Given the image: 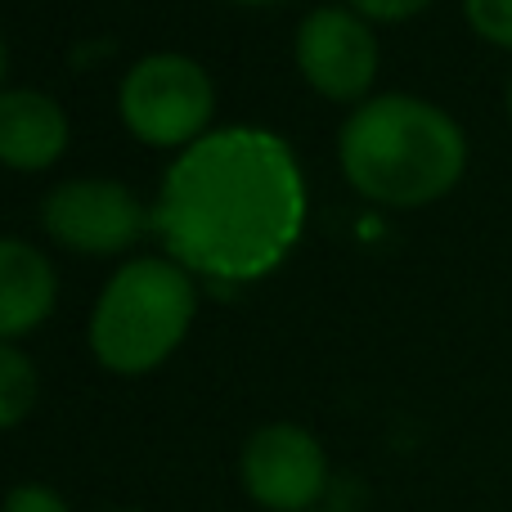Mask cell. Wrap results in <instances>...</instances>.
I'll list each match as a JSON object with an SVG mask.
<instances>
[{
    "label": "cell",
    "instance_id": "1",
    "mask_svg": "<svg viewBox=\"0 0 512 512\" xmlns=\"http://www.w3.org/2000/svg\"><path fill=\"white\" fill-rule=\"evenodd\" d=\"M153 225L185 270L261 279L301 239V167L288 144L261 126L212 131L167 171Z\"/></svg>",
    "mask_w": 512,
    "mask_h": 512
},
{
    "label": "cell",
    "instance_id": "2",
    "mask_svg": "<svg viewBox=\"0 0 512 512\" xmlns=\"http://www.w3.org/2000/svg\"><path fill=\"white\" fill-rule=\"evenodd\" d=\"M342 171L382 207H427L459 185L468 140L459 122L414 95L364 99L342 126Z\"/></svg>",
    "mask_w": 512,
    "mask_h": 512
},
{
    "label": "cell",
    "instance_id": "3",
    "mask_svg": "<svg viewBox=\"0 0 512 512\" xmlns=\"http://www.w3.org/2000/svg\"><path fill=\"white\" fill-rule=\"evenodd\" d=\"M194 310L198 292L185 265L140 256L99 292L90 315V351L113 373H149L185 342Z\"/></svg>",
    "mask_w": 512,
    "mask_h": 512
},
{
    "label": "cell",
    "instance_id": "4",
    "mask_svg": "<svg viewBox=\"0 0 512 512\" xmlns=\"http://www.w3.org/2000/svg\"><path fill=\"white\" fill-rule=\"evenodd\" d=\"M122 122L153 149H189L212 122V77L189 54H149L122 81Z\"/></svg>",
    "mask_w": 512,
    "mask_h": 512
},
{
    "label": "cell",
    "instance_id": "5",
    "mask_svg": "<svg viewBox=\"0 0 512 512\" xmlns=\"http://www.w3.org/2000/svg\"><path fill=\"white\" fill-rule=\"evenodd\" d=\"M239 477L265 512H315L328 490L324 445L297 423H265L243 445Z\"/></svg>",
    "mask_w": 512,
    "mask_h": 512
},
{
    "label": "cell",
    "instance_id": "6",
    "mask_svg": "<svg viewBox=\"0 0 512 512\" xmlns=\"http://www.w3.org/2000/svg\"><path fill=\"white\" fill-rule=\"evenodd\" d=\"M41 221L54 243L86 256H113L131 248L135 234L144 230L140 203L117 180H68V185L50 189Z\"/></svg>",
    "mask_w": 512,
    "mask_h": 512
},
{
    "label": "cell",
    "instance_id": "7",
    "mask_svg": "<svg viewBox=\"0 0 512 512\" xmlns=\"http://www.w3.org/2000/svg\"><path fill=\"white\" fill-rule=\"evenodd\" d=\"M297 68L324 99H360L378 77V36L355 9H315L297 32Z\"/></svg>",
    "mask_w": 512,
    "mask_h": 512
},
{
    "label": "cell",
    "instance_id": "8",
    "mask_svg": "<svg viewBox=\"0 0 512 512\" xmlns=\"http://www.w3.org/2000/svg\"><path fill=\"white\" fill-rule=\"evenodd\" d=\"M68 149V117L45 90H0V162L45 171Z\"/></svg>",
    "mask_w": 512,
    "mask_h": 512
},
{
    "label": "cell",
    "instance_id": "9",
    "mask_svg": "<svg viewBox=\"0 0 512 512\" xmlns=\"http://www.w3.org/2000/svg\"><path fill=\"white\" fill-rule=\"evenodd\" d=\"M54 297H59L54 265L32 243L0 239V342L41 328L54 310Z\"/></svg>",
    "mask_w": 512,
    "mask_h": 512
},
{
    "label": "cell",
    "instance_id": "10",
    "mask_svg": "<svg viewBox=\"0 0 512 512\" xmlns=\"http://www.w3.org/2000/svg\"><path fill=\"white\" fill-rule=\"evenodd\" d=\"M36 405V364L18 346L0 342V432L18 427Z\"/></svg>",
    "mask_w": 512,
    "mask_h": 512
},
{
    "label": "cell",
    "instance_id": "11",
    "mask_svg": "<svg viewBox=\"0 0 512 512\" xmlns=\"http://www.w3.org/2000/svg\"><path fill=\"white\" fill-rule=\"evenodd\" d=\"M463 14L477 36L512 50V0H463Z\"/></svg>",
    "mask_w": 512,
    "mask_h": 512
},
{
    "label": "cell",
    "instance_id": "12",
    "mask_svg": "<svg viewBox=\"0 0 512 512\" xmlns=\"http://www.w3.org/2000/svg\"><path fill=\"white\" fill-rule=\"evenodd\" d=\"M0 512H72V508L63 504L59 490L41 486V481H23V486H14V490L5 495Z\"/></svg>",
    "mask_w": 512,
    "mask_h": 512
},
{
    "label": "cell",
    "instance_id": "13",
    "mask_svg": "<svg viewBox=\"0 0 512 512\" xmlns=\"http://www.w3.org/2000/svg\"><path fill=\"white\" fill-rule=\"evenodd\" d=\"M432 0H351V9L360 18H373V23H400V18H414Z\"/></svg>",
    "mask_w": 512,
    "mask_h": 512
},
{
    "label": "cell",
    "instance_id": "14",
    "mask_svg": "<svg viewBox=\"0 0 512 512\" xmlns=\"http://www.w3.org/2000/svg\"><path fill=\"white\" fill-rule=\"evenodd\" d=\"M0 81H5V41H0Z\"/></svg>",
    "mask_w": 512,
    "mask_h": 512
},
{
    "label": "cell",
    "instance_id": "15",
    "mask_svg": "<svg viewBox=\"0 0 512 512\" xmlns=\"http://www.w3.org/2000/svg\"><path fill=\"white\" fill-rule=\"evenodd\" d=\"M243 5H274V0H243Z\"/></svg>",
    "mask_w": 512,
    "mask_h": 512
},
{
    "label": "cell",
    "instance_id": "16",
    "mask_svg": "<svg viewBox=\"0 0 512 512\" xmlns=\"http://www.w3.org/2000/svg\"><path fill=\"white\" fill-rule=\"evenodd\" d=\"M508 113H512V86H508Z\"/></svg>",
    "mask_w": 512,
    "mask_h": 512
},
{
    "label": "cell",
    "instance_id": "17",
    "mask_svg": "<svg viewBox=\"0 0 512 512\" xmlns=\"http://www.w3.org/2000/svg\"><path fill=\"white\" fill-rule=\"evenodd\" d=\"M117 512H140V508H117Z\"/></svg>",
    "mask_w": 512,
    "mask_h": 512
},
{
    "label": "cell",
    "instance_id": "18",
    "mask_svg": "<svg viewBox=\"0 0 512 512\" xmlns=\"http://www.w3.org/2000/svg\"><path fill=\"white\" fill-rule=\"evenodd\" d=\"M315 512H324V508H315Z\"/></svg>",
    "mask_w": 512,
    "mask_h": 512
}]
</instances>
